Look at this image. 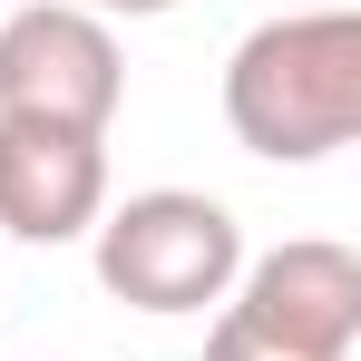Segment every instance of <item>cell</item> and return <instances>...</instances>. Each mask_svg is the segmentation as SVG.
<instances>
[{"label":"cell","mask_w":361,"mask_h":361,"mask_svg":"<svg viewBox=\"0 0 361 361\" xmlns=\"http://www.w3.org/2000/svg\"><path fill=\"white\" fill-rule=\"evenodd\" d=\"M225 127L264 166H322L361 137V10H274L225 59Z\"/></svg>","instance_id":"cell-1"},{"label":"cell","mask_w":361,"mask_h":361,"mask_svg":"<svg viewBox=\"0 0 361 361\" xmlns=\"http://www.w3.org/2000/svg\"><path fill=\"white\" fill-rule=\"evenodd\" d=\"M361 342V254L332 235H293L244 254L235 293L205 332V361H352Z\"/></svg>","instance_id":"cell-2"},{"label":"cell","mask_w":361,"mask_h":361,"mask_svg":"<svg viewBox=\"0 0 361 361\" xmlns=\"http://www.w3.org/2000/svg\"><path fill=\"white\" fill-rule=\"evenodd\" d=\"M88 244H98V283L118 302H137V312H166V322L225 302L235 274H244L235 205H215V195H195V185H147V195L108 205V215L88 225Z\"/></svg>","instance_id":"cell-3"},{"label":"cell","mask_w":361,"mask_h":361,"mask_svg":"<svg viewBox=\"0 0 361 361\" xmlns=\"http://www.w3.org/2000/svg\"><path fill=\"white\" fill-rule=\"evenodd\" d=\"M127 98L118 30L68 10V0H20L0 10V118L68 127V137H108Z\"/></svg>","instance_id":"cell-4"},{"label":"cell","mask_w":361,"mask_h":361,"mask_svg":"<svg viewBox=\"0 0 361 361\" xmlns=\"http://www.w3.org/2000/svg\"><path fill=\"white\" fill-rule=\"evenodd\" d=\"M98 215H108V137L0 118V235L78 244Z\"/></svg>","instance_id":"cell-5"},{"label":"cell","mask_w":361,"mask_h":361,"mask_svg":"<svg viewBox=\"0 0 361 361\" xmlns=\"http://www.w3.org/2000/svg\"><path fill=\"white\" fill-rule=\"evenodd\" d=\"M68 10H88V20H157V10H176V0H68Z\"/></svg>","instance_id":"cell-6"},{"label":"cell","mask_w":361,"mask_h":361,"mask_svg":"<svg viewBox=\"0 0 361 361\" xmlns=\"http://www.w3.org/2000/svg\"><path fill=\"white\" fill-rule=\"evenodd\" d=\"M302 10H322V0H302Z\"/></svg>","instance_id":"cell-7"},{"label":"cell","mask_w":361,"mask_h":361,"mask_svg":"<svg viewBox=\"0 0 361 361\" xmlns=\"http://www.w3.org/2000/svg\"><path fill=\"white\" fill-rule=\"evenodd\" d=\"M0 10H10V0H0Z\"/></svg>","instance_id":"cell-8"}]
</instances>
